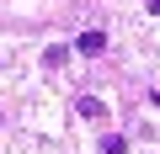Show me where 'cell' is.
<instances>
[{
	"instance_id": "1",
	"label": "cell",
	"mask_w": 160,
	"mask_h": 154,
	"mask_svg": "<svg viewBox=\"0 0 160 154\" xmlns=\"http://www.w3.org/2000/svg\"><path fill=\"white\" fill-rule=\"evenodd\" d=\"M102 48H107V32H102V27H91V32H80V37H75V53H86V58H96Z\"/></svg>"
},
{
	"instance_id": "2",
	"label": "cell",
	"mask_w": 160,
	"mask_h": 154,
	"mask_svg": "<svg viewBox=\"0 0 160 154\" xmlns=\"http://www.w3.org/2000/svg\"><path fill=\"white\" fill-rule=\"evenodd\" d=\"M75 112H80V117H102V122H107V106H102V96H80V101H75Z\"/></svg>"
},
{
	"instance_id": "3",
	"label": "cell",
	"mask_w": 160,
	"mask_h": 154,
	"mask_svg": "<svg viewBox=\"0 0 160 154\" xmlns=\"http://www.w3.org/2000/svg\"><path fill=\"white\" fill-rule=\"evenodd\" d=\"M102 154H128V138H123V133H107V138H102Z\"/></svg>"
},
{
	"instance_id": "4",
	"label": "cell",
	"mask_w": 160,
	"mask_h": 154,
	"mask_svg": "<svg viewBox=\"0 0 160 154\" xmlns=\"http://www.w3.org/2000/svg\"><path fill=\"white\" fill-rule=\"evenodd\" d=\"M64 58H69V48H43V64H48V69H59Z\"/></svg>"
},
{
	"instance_id": "5",
	"label": "cell",
	"mask_w": 160,
	"mask_h": 154,
	"mask_svg": "<svg viewBox=\"0 0 160 154\" xmlns=\"http://www.w3.org/2000/svg\"><path fill=\"white\" fill-rule=\"evenodd\" d=\"M144 11H155V16H160V0H144Z\"/></svg>"
},
{
	"instance_id": "6",
	"label": "cell",
	"mask_w": 160,
	"mask_h": 154,
	"mask_svg": "<svg viewBox=\"0 0 160 154\" xmlns=\"http://www.w3.org/2000/svg\"><path fill=\"white\" fill-rule=\"evenodd\" d=\"M0 122H6V117H0Z\"/></svg>"
}]
</instances>
